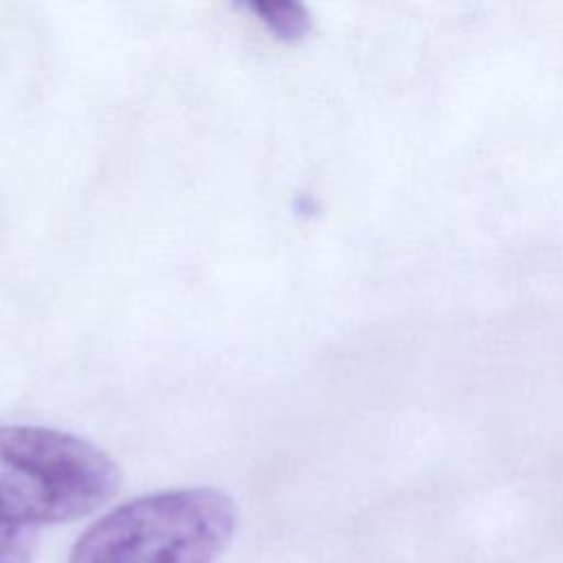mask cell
Here are the masks:
<instances>
[{
	"instance_id": "6da1fadb",
	"label": "cell",
	"mask_w": 563,
	"mask_h": 563,
	"mask_svg": "<svg viewBox=\"0 0 563 563\" xmlns=\"http://www.w3.org/2000/svg\"><path fill=\"white\" fill-rule=\"evenodd\" d=\"M235 521L233 501L216 488L145 495L95 521L70 563H213Z\"/></svg>"
},
{
	"instance_id": "277c9868",
	"label": "cell",
	"mask_w": 563,
	"mask_h": 563,
	"mask_svg": "<svg viewBox=\"0 0 563 563\" xmlns=\"http://www.w3.org/2000/svg\"><path fill=\"white\" fill-rule=\"evenodd\" d=\"M35 545V528L0 515V563H29Z\"/></svg>"
},
{
	"instance_id": "7a4b0ae2",
	"label": "cell",
	"mask_w": 563,
	"mask_h": 563,
	"mask_svg": "<svg viewBox=\"0 0 563 563\" xmlns=\"http://www.w3.org/2000/svg\"><path fill=\"white\" fill-rule=\"evenodd\" d=\"M119 486L95 444L44 427L0 424V515L35 528L84 517Z\"/></svg>"
},
{
	"instance_id": "3957f363",
	"label": "cell",
	"mask_w": 563,
	"mask_h": 563,
	"mask_svg": "<svg viewBox=\"0 0 563 563\" xmlns=\"http://www.w3.org/2000/svg\"><path fill=\"white\" fill-rule=\"evenodd\" d=\"M260 22L284 42H297L310 31V15L299 2H249Z\"/></svg>"
}]
</instances>
